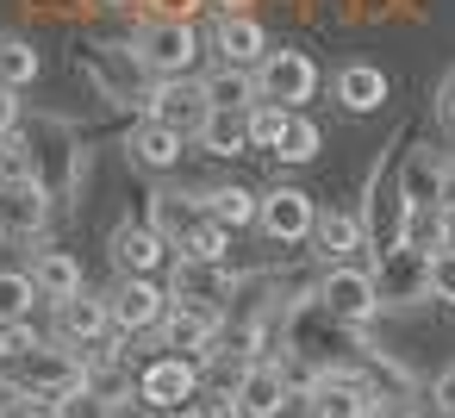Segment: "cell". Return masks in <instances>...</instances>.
<instances>
[{
	"label": "cell",
	"instance_id": "41",
	"mask_svg": "<svg viewBox=\"0 0 455 418\" xmlns=\"http://www.w3.org/2000/svg\"><path fill=\"white\" fill-rule=\"evenodd\" d=\"M7 132H20V94L0 88V138H7Z\"/></svg>",
	"mask_w": 455,
	"mask_h": 418
},
{
	"label": "cell",
	"instance_id": "2",
	"mask_svg": "<svg viewBox=\"0 0 455 418\" xmlns=\"http://www.w3.org/2000/svg\"><path fill=\"white\" fill-rule=\"evenodd\" d=\"M82 76L94 82V94H100L107 107L150 113V88H156V76L144 69V57H138L132 44H88V57H82Z\"/></svg>",
	"mask_w": 455,
	"mask_h": 418
},
{
	"label": "cell",
	"instance_id": "27",
	"mask_svg": "<svg viewBox=\"0 0 455 418\" xmlns=\"http://www.w3.org/2000/svg\"><path fill=\"white\" fill-rule=\"evenodd\" d=\"M32 281H38V300H69V293H82L88 287V275H82V262L69 256V250H32V269H26Z\"/></svg>",
	"mask_w": 455,
	"mask_h": 418
},
{
	"label": "cell",
	"instance_id": "32",
	"mask_svg": "<svg viewBox=\"0 0 455 418\" xmlns=\"http://www.w3.org/2000/svg\"><path fill=\"white\" fill-rule=\"evenodd\" d=\"M318 150H324V132H318L306 113H293V119H287V138H281V150H275V163H293V169H299V163H312Z\"/></svg>",
	"mask_w": 455,
	"mask_h": 418
},
{
	"label": "cell",
	"instance_id": "29",
	"mask_svg": "<svg viewBox=\"0 0 455 418\" xmlns=\"http://www.w3.org/2000/svg\"><path fill=\"white\" fill-rule=\"evenodd\" d=\"M200 200H206V219H219L225 231H250L256 225V206H262V194H250L243 181H219Z\"/></svg>",
	"mask_w": 455,
	"mask_h": 418
},
{
	"label": "cell",
	"instance_id": "13",
	"mask_svg": "<svg viewBox=\"0 0 455 418\" xmlns=\"http://www.w3.org/2000/svg\"><path fill=\"white\" fill-rule=\"evenodd\" d=\"M312 225H318V200L306 188H293V181L268 188L262 206H256V231L268 244H312Z\"/></svg>",
	"mask_w": 455,
	"mask_h": 418
},
{
	"label": "cell",
	"instance_id": "48",
	"mask_svg": "<svg viewBox=\"0 0 455 418\" xmlns=\"http://www.w3.org/2000/svg\"><path fill=\"white\" fill-rule=\"evenodd\" d=\"M113 418H132V412H113Z\"/></svg>",
	"mask_w": 455,
	"mask_h": 418
},
{
	"label": "cell",
	"instance_id": "22",
	"mask_svg": "<svg viewBox=\"0 0 455 418\" xmlns=\"http://www.w3.org/2000/svg\"><path fill=\"white\" fill-rule=\"evenodd\" d=\"M331 100L362 119V113H380V107L393 100V82H387V69H374V63H343V69L331 76Z\"/></svg>",
	"mask_w": 455,
	"mask_h": 418
},
{
	"label": "cell",
	"instance_id": "10",
	"mask_svg": "<svg viewBox=\"0 0 455 418\" xmlns=\"http://www.w3.org/2000/svg\"><path fill=\"white\" fill-rule=\"evenodd\" d=\"M231 406H237V418H281V412L293 406V374H287V362L250 356V362L237 368V381H231Z\"/></svg>",
	"mask_w": 455,
	"mask_h": 418
},
{
	"label": "cell",
	"instance_id": "47",
	"mask_svg": "<svg viewBox=\"0 0 455 418\" xmlns=\"http://www.w3.org/2000/svg\"><path fill=\"white\" fill-rule=\"evenodd\" d=\"M107 7H132V0H107Z\"/></svg>",
	"mask_w": 455,
	"mask_h": 418
},
{
	"label": "cell",
	"instance_id": "39",
	"mask_svg": "<svg viewBox=\"0 0 455 418\" xmlns=\"http://www.w3.org/2000/svg\"><path fill=\"white\" fill-rule=\"evenodd\" d=\"M430 399H436V412H443V418H455V362L430 381Z\"/></svg>",
	"mask_w": 455,
	"mask_h": 418
},
{
	"label": "cell",
	"instance_id": "9",
	"mask_svg": "<svg viewBox=\"0 0 455 418\" xmlns=\"http://www.w3.org/2000/svg\"><path fill=\"white\" fill-rule=\"evenodd\" d=\"M169 287L156 275H119V287L107 293V312H113V337H144V331H163L169 318Z\"/></svg>",
	"mask_w": 455,
	"mask_h": 418
},
{
	"label": "cell",
	"instance_id": "20",
	"mask_svg": "<svg viewBox=\"0 0 455 418\" xmlns=\"http://www.w3.org/2000/svg\"><path fill=\"white\" fill-rule=\"evenodd\" d=\"M144 219H150V231H156L169 250H181V244L200 231V219H206V200H200V194H188V188H156Z\"/></svg>",
	"mask_w": 455,
	"mask_h": 418
},
{
	"label": "cell",
	"instance_id": "11",
	"mask_svg": "<svg viewBox=\"0 0 455 418\" xmlns=\"http://www.w3.org/2000/svg\"><path fill=\"white\" fill-rule=\"evenodd\" d=\"M362 225H368V250H399L411 244V200L399 194V175L387 181V163L368 175V200H362Z\"/></svg>",
	"mask_w": 455,
	"mask_h": 418
},
{
	"label": "cell",
	"instance_id": "8",
	"mask_svg": "<svg viewBox=\"0 0 455 418\" xmlns=\"http://www.w3.org/2000/svg\"><path fill=\"white\" fill-rule=\"evenodd\" d=\"M256 100L306 113V100H318V63H312V51H268L256 63Z\"/></svg>",
	"mask_w": 455,
	"mask_h": 418
},
{
	"label": "cell",
	"instance_id": "17",
	"mask_svg": "<svg viewBox=\"0 0 455 418\" xmlns=\"http://www.w3.org/2000/svg\"><path fill=\"white\" fill-rule=\"evenodd\" d=\"M449 163H455V157H443L436 144L405 150V163H399L393 175H399V194L411 200V213H443V181H449Z\"/></svg>",
	"mask_w": 455,
	"mask_h": 418
},
{
	"label": "cell",
	"instance_id": "31",
	"mask_svg": "<svg viewBox=\"0 0 455 418\" xmlns=\"http://www.w3.org/2000/svg\"><path fill=\"white\" fill-rule=\"evenodd\" d=\"M287 119H293L287 107L256 100V107H250V150H268V157H275V150H281V138H287Z\"/></svg>",
	"mask_w": 455,
	"mask_h": 418
},
{
	"label": "cell",
	"instance_id": "3",
	"mask_svg": "<svg viewBox=\"0 0 455 418\" xmlns=\"http://www.w3.org/2000/svg\"><path fill=\"white\" fill-rule=\"evenodd\" d=\"M299 399H306V418H368L380 406V387L368 381V368L331 362V368L299 381Z\"/></svg>",
	"mask_w": 455,
	"mask_h": 418
},
{
	"label": "cell",
	"instance_id": "43",
	"mask_svg": "<svg viewBox=\"0 0 455 418\" xmlns=\"http://www.w3.org/2000/svg\"><path fill=\"white\" fill-rule=\"evenodd\" d=\"M436 113L455 125V76H443V82H436Z\"/></svg>",
	"mask_w": 455,
	"mask_h": 418
},
{
	"label": "cell",
	"instance_id": "26",
	"mask_svg": "<svg viewBox=\"0 0 455 418\" xmlns=\"http://www.w3.org/2000/svg\"><path fill=\"white\" fill-rule=\"evenodd\" d=\"M194 144H200L206 157H243V150H250V107H206Z\"/></svg>",
	"mask_w": 455,
	"mask_h": 418
},
{
	"label": "cell",
	"instance_id": "30",
	"mask_svg": "<svg viewBox=\"0 0 455 418\" xmlns=\"http://www.w3.org/2000/svg\"><path fill=\"white\" fill-rule=\"evenodd\" d=\"M200 94H206V107H256V69L219 63L212 76H200Z\"/></svg>",
	"mask_w": 455,
	"mask_h": 418
},
{
	"label": "cell",
	"instance_id": "24",
	"mask_svg": "<svg viewBox=\"0 0 455 418\" xmlns=\"http://www.w3.org/2000/svg\"><path fill=\"white\" fill-rule=\"evenodd\" d=\"M169 262V244L150 231V219H125L113 231V269L119 275H156Z\"/></svg>",
	"mask_w": 455,
	"mask_h": 418
},
{
	"label": "cell",
	"instance_id": "19",
	"mask_svg": "<svg viewBox=\"0 0 455 418\" xmlns=\"http://www.w3.org/2000/svg\"><path fill=\"white\" fill-rule=\"evenodd\" d=\"M156 337H163L169 356L212 362V356H219V337H225V318H219V312H194V306H169V318H163Z\"/></svg>",
	"mask_w": 455,
	"mask_h": 418
},
{
	"label": "cell",
	"instance_id": "35",
	"mask_svg": "<svg viewBox=\"0 0 455 418\" xmlns=\"http://www.w3.org/2000/svg\"><path fill=\"white\" fill-rule=\"evenodd\" d=\"M38 343H44V337L32 331V318H0V362H13V368H20Z\"/></svg>",
	"mask_w": 455,
	"mask_h": 418
},
{
	"label": "cell",
	"instance_id": "34",
	"mask_svg": "<svg viewBox=\"0 0 455 418\" xmlns=\"http://www.w3.org/2000/svg\"><path fill=\"white\" fill-rule=\"evenodd\" d=\"M0 418H63V406L26 393V387H13V381H0Z\"/></svg>",
	"mask_w": 455,
	"mask_h": 418
},
{
	"label": "cell",
	"instance_id": "12",
	"mask_svg": "<svg viewBox=\"0 0 455 418\" xmlns=\"http://www.w3.org/2000/svg\"><path fill=\"white\" fill-rule=\"evenodd\" d=\"M51 219H57V200H51V188H44L38 175L0 181V237L32 244V237H44V231H51Z\"/></svg>",
	"mask_w": 455,
	"mask_h": 418
},
{
	"label": "cell",
	"instance_id": "25",
	"mask_svg": "<svg viewBox=\"0 0 455 418\" xmlns=\"http://www.w3.org/2000/svg\"><path fill=\"white\" fill-rule=\"evenodd\" d=\"M150 113L156 119H169L175 132H200V119H206V94H200V82H188V76H169V82H156L150 88Z\"/></svg>",
	"mask_w": 455,
	"mask_h": 418
},
{
	"label": "cell",
	"instance_id": "4",
	"mask_svg": "<svg viewBox=\"0 0 455 418\" xmlns=\"http://www.w3.org/2000/svg\"><path fill=\"white\" fill-rule=\"evenodd\" d=\"M132 51L144 57V69H150L156 82L194 76V63H200V26H194V20H163V13H150V20L132 32Z\"/></svg>",
	"mask_w": 455,
	"mask_h": 418
},
{
	"label": "cell",
	"instance_id": "40",
	"mask_svg": "<svg viewBox=\"0 0 455 418\" xmlns=\"http://www.w3.org/2000/svg\"><path fill=\"white\" fill-rule=\"evenodd\" d=\"M368 418H424V412H418L411 399H393V393H380V406H374Z\"/></svg>",
	"mask_w": 455,
	"mask_h": 418
},
{
	"label": "cell",
	"instance_id": "15",
	"mask_svg": "<svg viewBox=\"0 0 455 418\" xmlns=\"http://www.w3.org/2000/svg\"><path fill=\"white\" fill-rule=\"evenodd\" d=\"M138 399L156 406V412H175V406H194L200 399V362L194 356H156L138 368Z\"/></svg>",
	"mask_w": 455,
	"mask_h": 418
},
{
	"label": "cell",
	"instance_id": "45",
	"mask_svg": "<svg viewBox=\"0 0 455 418\" xmlns=\"http://www.w3.org/2000/svg\"><path fill=\"white\" fill-rule=\"evenodd\" d=\"M443 213H455V163H449V181H443Z\"/></svg>",
	"mask_w": 455,
	"mask_h": 418
},
{
	"label": "cell",
	"instance_id": "38",
	"mask_svg": "<svg viewBox=\"0 0 455 418\" xmlns=\"http://www.w3.org/2000/svg\"><path fill=\"white\" fill-rule=\"evenodd\" d=\"M430 300L455 306V250H430Z\"/></svg>",
	"mask_w": 455,
	"mask_h": 418
},
{
	"label": "cell",
	"instance_id": "49",
	"mask_svg": "<svg viewBox=\"0 0 455 418\" xmlns=\"http://www.w3.org/2000/svg\"><path fill=\"white\" fill-rule=\"evenodd\" d=\"M449 138H455V125H449Z\"/></svg>",
	"mask_w": 455,
	"mask_h": 418
},
{
	"label": "cell",
	"instance_id": "46",
	"mask_svg": "<svg viewBox=\"0 0 455 418\" xmlns=\"http://www.w3.org/2000/svg\"><path fill=\"white\" fill-rule=\"evenodd\" d=\"M219 13H250V0H212Z\"/></svg>",
	"mask_w": 455,
	"mask_h": 418
},
{
	"label": "cell",
	"instance_id": "28",
	"mask_svg": "<svg viewBox=\"0 0 455 418\" xmlns=\"http://www.w3.org/2000/svg\"><path fill=\"white\" fill-rule=\"evenodd\" d=\"M38 76H44V51L32 38H20V32H0V88L26 94Z\"/></svg>",
	"mask_w": 455,
	"mask_h": 418
},
{
	"label": "cell",
	"instance_id": "37",
	"mask_svg": "<svg viewBox=\"0 0 455 418\" xmlns=\"http://www.w3.org/2000/svg\"><path fill=\"white\" fill-rule=\"evenodd\" d=\"M20 175H32V138L7 132L0 138V181H20Z\"/></svg>",
	"mask_w": 455,
	"mask_h": 418
},
{
	"label": "cell",
	"instance_id": "5",
	"mask_svg": "<svg viewBox=\"0 0 455 418\" xmlns=\"http://www.w3.org/2000/svg\"><path fill=\"white\" fill-rule=\"evenodd\" d=\"M312 300H318V312H331L337 325H355V331H368V325H374V312H380L374 269H362V262H324V275H318Z\"/></svg>",
	"mask_w": 455,
	"mask_h": 418
},
{
	"label": "cell",
	"instance_id": "33",
	"mask_svg": "<svg viewBox=\"0 0 455 418\" xmlns=\"http://www.w3.org/2000/svg\"><path fill=\"white\" fill-rule=\"evenodd\" d=\"M38 306V281L26 269H0V318H32Z\"/></svg>",
	"mask_w": 455,
	"mask_h": 418
},
{
	"label": "cell",
	"instance_id": "14",
	"mask_svg": "<svg viewBox=\"0 0 455 418\" xmlns=\"http://www.w3.org/2000/svg\"><path fill=\"white\" fill-rule=\"evenodd\" d=\"M374 287H380V306H418V300H430V250H418V244L380 250L374 256Z\"/></svg>",
	"mask_w": 455,
	"mask_h": 418
},
{
	"label": "cell",
	"instance_id": "21",
	"mask_svg": "<svg viewBox=\"0 0 455 418\" xmlns=\"http://www.w3.org/2000/svg\"><path fill=\"white\" fill-rule=\"evenodd\" d=\"M312 250L324 262H355V250H368V225H362V206H318V225H312Z\"/></svg>",
	"mask_w": 455,
	"mask_h": 418
},
{
	"label": "cell",
	"instance_id": "18",
	"mask_svg": "<svg viewBox=\"0 0 455 418\" xmlns=\"http://www.w3.org/2000/svg\"><path fill=\"white\" fill-rule=\"evenodd\" d=\"M57 337L69 343V350H100V343H113V312H107V293L94 300L88 287L82 293H69V300H57Z\"/></svg>",
	"mask_w": 455,
	"mask_h": 418
},
{
	"label": "cell",
	"instance_id": "36",
	"mask_svg": "<svg viewBox=\"0 0 455 418\" xmlns=\"http://www.w3.org/2000/svg\"><path fill=\"white\" fill-rule=\"evenodd\" d=\"M225 244H231V231L219 225V219H200V231L181 244V256H200V262H225Z\"/></svg>",
	"mask_w": 455,
	"mask_h": 418
},
{
	"label": "cell",
	"instance_id": "42",
	"mask_svg": "<svg viewBox=\"0 0 455 418\" xmlns=\"http://www.w3.org/2000/svg\"><path fill=\"white\" fill-rule=\"evenodd\" d=\"M150 7H156L163 20H194V7H200V0H150Z\"/></svg>",
	"mask_w": 455,
	"mask_h": 418
},
{
	"label": "cell",
	"instance_id": "44",
	"mask_svg": "<svg viewBox=\"0 0 455 418\" xmlns=\"http://www.w3.org/2000/svg\"><path fill=\"white\" fill-rule=\"evenodd\" d=\"M163 418H206V406L194 399V406H175V412H163Z\"/></svg>",
	"mask_w": 455,
	"mask_h": 418
},
{
	"label": "cell",
	"instance_id": "6",
	"mask_svg": "<svg viewBox=\"0 0 455 418\" xmlns=\"http://www.w3.org/2000/svg\"><path fill=\"white\" fill-rule=\"evenodd\" d=\"M88 381H94V368H88V356L82 350H69L63 337L57 343H38L26 362H20V374H13V387H26V393H38V399H76V393H88Z\"/></svg>",
	"mask_w": 455,
	"mask_h": 418
},
{
	"label": "cell",
	"instance_id": "7",
	"mask_svg": "<svg viewBox=\"0 0 455 418\" xmlns=\"http://www.w3.org/2000/svg\"><path fill=\"white\" fill-rule=\"evenodd\" d=\"M237 293H243V281H237L231 262L175 256V269H169V300H175V306H194V312H219V318H225Z\"/></svg>",
	"mask_w": 455,
	"mask_h": 418
},
{
	"label": "cell",
	"instance_id": "16",
	"mask_svg": "<svg viewBox=\"0 0 455 418\" xmlns=\"http://www.w3.org/2000/svg\"><path fill=\"white\" fill-rule=\"evenodd\" d=\"M125 157H132L138 175H169V169L188 157V132H175V125L156 119V113H138L132 132H125Z\"/></svg>",
	"mask_w": 455,
	"mask_h": 418
},
{
	"label": "cell",
	"instance_id": "1",
	"mask_svg": "<svg viewBox=\"0 0 455 418\" xmlns=\"http://www.w3.org/2000/svg\"><path fill=\"white\" fill-rule=\"evenodd\" d=\"M26 138H32V175L51 188V200H57V206L76 200V194H82V175H88V150H82L76 125L51 113V119H38Z\"/></svg>",
	"mask_w": 455,
	"mask_h": 418
},
{
	"label": "cell",
	"instance_id": "23",
	"mask_svg": "<svg viewBox=\"0 0 455 418\" xmlns=\"http://www.w3.org/2000/svg\"><path fill=\"white\" fill-rule=\"evenodd\" d=\"M212 57L231 63V69H256V63L268 57V32H262L250 13H225V20L212 26Z\"/></svg>",
	"mask_w": 455,
	"mask_h": 418
}]
</instances>
